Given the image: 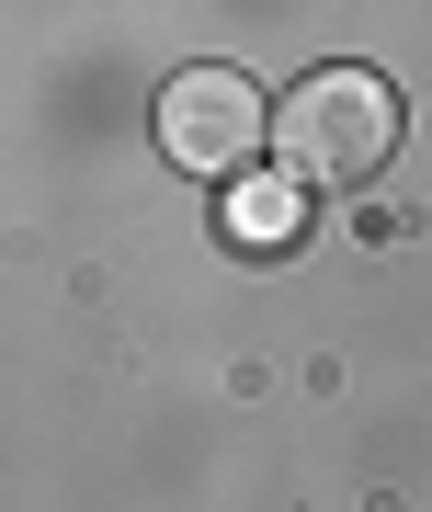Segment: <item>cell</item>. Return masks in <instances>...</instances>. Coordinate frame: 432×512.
Listing matches in <instances>:
<instances>
[{
  "label": "cell",
  "instance_id": "1",
  "mask_svg": "<svg viewBox=\"0 0 432 512\" xmlns=\"http://www.w3.org/2000/svg\"><path fill=\"white\" fill-rule=\"evenodd\" d=\"M273 148L296 183H376L398 148V92L376 69H307L273 114Z\"/></svg>",
  "mask_w": 432,
  "mask_h": 512
},
{
  "label": "cell",
  "instance_id": "2",
  "mask_svg": "<svg viewBox=\"0 0 432 512\" xmlns=\"http://www.w3.org/2000/svg\"><path fill=\"white\" fill-rule=\"evenodd\" d=\"M273 137V114L251 92V69H228V57H194V69L160 80V148L182 171H205V183H251V148Z\"/></svg>",
  "mask_w": 432,
  "mask_h": 512
},
{
  "label": "cell",
  "instance_id": "3",
  "mask_svg": "<svg viewBox=\"0 0 432 512\" xmlns=\"http://www.w3.org/2000/svg\"><path fill=\"white\" fill-rule=\"evenodd\" d=\"M296 217H307V183H296V171H251V183H228V239H239V251H285Z\"/></svg>",
  "mask_w": 432,
  "mask_h": 512
}]
</instances>
